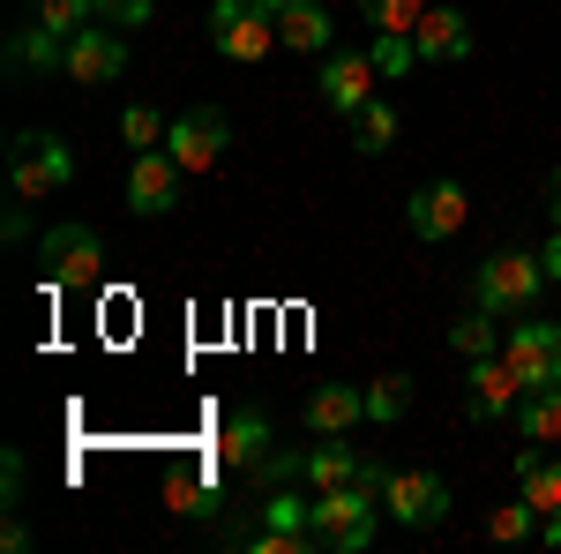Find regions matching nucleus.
Returning <instances> with one entry per match:
<instances>
[{
    "mask_svg": "<svg viewBox=\"0 0 561 554\" xmlns=\"http://www.w3.org/2000/svg\"><path fill=\"white\" fill-rule=\"evenodd\" d=\"M262 450H270V420H262V412H232V420H225V465H255Z\"/></svg>",
    "mask_w": 561,
    "mask_h": 554,
    "instance_id": "obj_21",
    "label": "nucleus"
},
{
    "mask_svg": "<svg viewBox=\"0 0 561 554\" xmlns=\"http://www.w3.org/2000/svg\"><path fill=\"white\" fill-rule=\"evenodd\" d=\"M352 143H359L367 158H382L389 143H397V105H382V98H367V105L352 113Z\"/></svg>",
    "mask_w": 561,
    "mask_h": 554,
    "instance_id": "obj_22",
    "label": "nucleus"
},
{
    "mask_svg": "<svg viewBox=\"0 0 561 554\" xmlns=\"http://www.w3.org/2000/svg\"><path fill=\"white\" fill-rule=\"evenodd\" d=\"M517 434H524V442H539V450L561 442V383H531L517 397Z\"/></svg>",
    "mask_w": 561,
    "mask_h": 554,
    "instance_id": "obj_18",
    "label": "nucleus"
},
{
    "mask_svg": "<svg viewBox=\"0 0 561 554\" xmlns=\"http://www.w3.org/2000/svg\"><path fill=\"white\" fill-rule=\"evenodd\" d=\"M375 495L382 487H367V479H352V487H322L314 502H307V540L314 554H359L375 540Z\"/></svg>",
    "mask_w": 561,
    "mask_h": 554,
    "instance_id": "obj_1",
    "label": "nucleus"
},
{
    "mask_svg": "<svg viewBox=\"0 0 561 554\" xmlns=\"http://www.w3.org/2000/svg\"><path fill=\"white\" fill-rule=\"evenodd\" d=\"M60 68H68V83H113V76L128 68V45L113 38L105 15H98V23H83V31L68 38V60H60Z\"/></svg>",
    "mask_w": 561,
    "mask_h": 554,
    "instance_id": "obj_11",
    "label": "nucleus"
},
{
    "mask_svg": "<svg viewBox=\"0 0 561 554\" xmlns=\"http://www.w3.org/2000/svg\"><path fill=\"white\" fill-rule=\"evenodd\" d=\"M98 233L90 225H45L38 240V270L45 285H60V293H76V285H98Z\"/></svg>",
    "mask_w": 561,
    "mask_h": 554,
    "instance_id": "obj_5",
    "label": "nucleus"
},
{
    "mask_svg": "<svg viewBox=\"0 0 561 554\" xmlns=\"http://www.w3.org/2000/svg\"><path fill=\"white\" fill-rule=\"evenodd\" d=\"M150 15H158V0H121V8H113L105 23H121V31H142Z\"/></svg>",
    "mask_w": 561,
    "mask_h": 554,
    "instance_id": "obj_33",
    "label": "nucleus"
},
{
    "mask_svg": "<svg viewBox=\"0 0 561 554\" xmlns=\"http://www.w3.org/2000/svg\"><path fill=\"white\" fill-rule=\"evenodd\" d=\"M517 487H524V502H531L539 517L561 510V457H554V450H539V442L517 450Z\"/></svg>",
    "mask_w": 561,
    "mask_h": 554,
    "instance_id": "obj_17",
    "label": "nucleus"
},
{
    "mask_svg": "<svg viewBox=\"0 0 561 554\" xmlns=\"http://www.w3.org/2000/svg\"><path fill=\"white\" fill-rule=\"evenodd\" d=\"M449 352H465V360H486V352H494V315H486V307L457 315V323H449Z\"/></svg>",
    "mask_w": 561,
    "mask_h": 554,
    "instance_id": "obj_23",
    "label": "nucleus"
},
{
    "mask_svg": "<svg viewBox=\"0 0 561 554\" xmlns=\"http://www.w3.org/2000/svg\"><path fill=\"white\" fill-rule=\"evenodd\" d=\"M517 397H524V383H517V368L510 360H472V375H465V420L472 427H494V420H510L517 412Z\"/></svg>",
    "mask_w": 561,
    "mask_h": 554,
    "instance_id": "obj_7",
    "label": "nucleus"
},
{
    "mask_svg": "<svg viewBox=\"0 0 561 554\" xmlns=\"http://www.w3.org/2000/svg\"><path fill=\"white\" fill-rule=\"evenodd\" d=\"M412 45H420V60H465V53H472V31H465L457 8H427L420 31H412Z\"/></svg>",
    "mask_w": 561,
    "mask_h": 554,
    "instance_id": "obj_16",
    "label": "nucleus"
},
{
    "mask_svg": "<svg viewBox=\"0 0 561 554\" xmlns=\"http://www.w3.org/2000/svg\"><path fill=\"white\" fill-rule=\"evenodd\" d=\"M539 540H547V547H561V510H547V517H539Z\"/></svg>",
    "mask_w": 561,
    "mask_h": 554,
    "instance_id": "obj_35",
    "label": "nucleus"
},
{
    "mask_svg": "<svg viewBox=\"0 0 561 554\" xmlns=\"http://www.w3.org/2000/svg\"><path fill=\"white\" fill-rule=\"evenodd\" d=\"M359 472H367V465L352 457L345 442H314V450H307V457H300V479H307V487H314V495H322V487H352Z\"/></svg>",
    "mask_w": 561,
    "mask_h": 554,
    "instance_id": "obj_19",
    "label": "nucleus"
},
{
    "mask_svg": "<svg viewBox=\"0 0 561 554\" xmlns=\"http://www.w3.org/2000/svg\"><path fill=\"white\" fill-rule=\"evenodd\" d=\"M60 60H68V38L45 31V23L15 31V45H8V68H60Z\"/></svg>",
    "mask_w": 561,
    "mask_h": 554,
    "instance_id": "obj_20",
    "label": "nucleus"
},
{
    "mask_svg": "<svg viewBox=\"0 0 561 554\" xmlns=\"http://www.w3.org/2000/svg\"><path fill=\"white\" fill-rule=\"evenodd\" d=\"M531 532H539V510H531V502H502V510L486 517V540H502V547H510V540H531Z\"/></svg>",
    "mask_w": 561,
    "mask_h": 554,
    "instance_id": "obj_27",
    "label": "nucleus"
},
{
    "mask_svg": "<svg viewBox=\"0 0 561 554\" xmlns=\"http://www.w3.org/2000/svg\"><path fill=\"white\" fill-rule=\"evenodd\" d=\"M539 293H547V262L517 256V248H502V256H486L472 270V299L486 307V315H531Z\"/></svg>",
    "mask_w": 561,
    "mask_h": 554,
    "instance_id": "obj_3",
    "label": "nucleus"
},
{
    "mask_svg": "<svg viewBox=\"0 0 561 554\" xmlns=\"http://www.w3.org/2000/svg\"><path fill=\"white\" fill-rule=\"evenodd\" d=\"M165 135H173V128H165L150 105H128V113H121V143H135V150H158Z\"/></svg>",
    "mask_w": 561,
    "mask_h": 554,
    "instance_id": "obj_32",
    "label": "nucleus"
},
{
    "mask_svg": "<svg viewBox=\"0 0 561 554\" xmlns=\"http://www.w3.org/2000/svg\"><path fill=\"white\" fill-rule=\"evenodd\" d=\"M382 510L404 524V532H427L449 517V487H442V472H389L382 479Z\"/></svg>",
    "mask_w": 561,
    "mask_h": 554,
    "instance_id": "obj_6",
    "label": "nucleus"
},
{
    "mask_svg": "<svg viewBox=\"0 0 561 554\" xmlns=\"http://www.w3.org/2000/svg\"><path fill=\"white\" fill-rule=\"evenodd\" d=\"M165 502H173L180 517H210L217 510V487H210V479H165Z\"/></svg>",
    "mask_w": 561,
    "mask_h": 554,
    "instance_id": "obj_31",
    "label": "nucleus"
},
{
    "mask_svg": "<svg viewBox=\"0 0 561 554\" xmlns=\"http://www.w3.org/2000/svg\"><path fill=\"white\" fill-rule=\"evenodd\" d=\"M314 502V495H307ZM307 502L293 495V487H270L262 495V524H277V532H307Z\"/></svg>",
    "mask_w": 561,
    "mask_h": 554,
    "instance_id": "obj_28",
    "label": "nucleus"
},
{
    "mask_svg": "<svg viewBox=\"0 0 561 554\" xmlns=\"http://www.w3.org/2000/svg\"><path fill=\"white\" fill-rule=\"evenodd\" d=\"M210 45L232 60V68L270 60V45H277V15H270V0H217V8H210Z\"/></svg>",
    "mask_w": 561,
    "mask_h": 554,
    "instance_id": "obj_4",
    "label": "nucleus"
},
{
    "mask_svg": "<svg viewBox=\"0 0 561 554\" xmlns=\"http://www.w3.org/2000/svg\"><path fill=\"white\" fill-rule=\"evenodd\" d=\"M382 83V68H375V53H330L322 60V105L330 113H359L367 98Z\"/></svg>",
    "mask_w": 561,
    "mask_h": 554,
    "instance_id": "obj_12",
    "label": "nucleus"
},
{
    "mask_svg": "<svg viewBox=\"0 0 561 554\" xmlns=\"http://www.w3.org/2000/svg\"><path fill=\"white\" fill-rule=\"evenodd\" d=\"M547 211H554V225H561V172L547 180Z\"/></svg>",
    "mask_w": 561,
    "mask_h": 554,
    "instance_id": "obj_36",
    "label": "nucleus"
},
{
    "mask_svg": "<svg viewBox=\"0 0 561 554\" xmlns=\"http://www.w3.org/2000/svg\"><path fill=\"white\" fill-rule=\"evenodd\" d=\"M359 15H367L375 31H420L427 0H359Z\"/></svg>",
    "mask_w": 561,
    "mask_h": 554,
    "instance_id": "obj_26",
    "label": "nucleus"
},
{
    "mask_svg": "<svg viewBox=\"0 0 561 554\" xmlns=\"http://www.w3.org/2000/svg\"><path fill=\"white\" fill-rule=\"evenodd\" d=\"M404 405H412V383L404 375H382V383L367 389V420H404Z\"/></svg>",
    "mask_w": 561,
    "mask_h": 554,
    "instance_id": "obj_29",
    "label": "nucleus"
},
{
    "mask_svg": "<svg viewBox=\"0 0 561 554\" xmlns=\"http://www.w3.org/2000/svg\"><path fill=\"white\" fill-rule=\"evenodd\" d=\"M539 262H547V285H561V225H554V240L539 248Z\"/></svg>",
    "mask_w": 561,
    "mask_h": 554,
    "instance_id": "obj_34",
    "label": "nucleus"
},
{
    "mask_svg": "<svg viewBox=\"0 0 561 554\" xmlns=\"http://www.w3.org/2000/svg\"><path fill=\"white\" fill-rule=\"evenodd\" d=\"M68 180H76V158H68L60 135L23 128L8 143V188H15V203H45V195H60Z\"/></svg>",
    "mask_w": 561,
    "mask_h": 554,
    "instance_id": "obj_2",
    "label": "nucleus"
},
{
    "mask_svg": "<svg viewBox=\"0 0 561 554\" xmlns=\"http://www.w3.org/2000/svg\"><path fill=\"white\" fill-rule=\"evenodd\" d=\"M173 203H180V158H173V150H135V166H128V211L165 217Z\"/></svg>",
    "mask_w": 561,
    "mask_h": 554,
    "instance_id": "obj_10",
    "label": "nucleus"
},
{
    "mask_svg": "<svg viewBox=\"0 0 561 554\" xmlns=\"http://www.w3.org/2000/svg\"><path fill=\"white\" fill-rule=\"evenodd\" d=\"M367 53H375L382 83H397V76H404V68L420 60V45H412V31H375V45H367Z\"/></svg>",
    "mask_w": 561,
    "mask_h": 554,
    "instance_id": "obj_24",
    "label": "nucleus"
},
{
    "mask_svg": "<svg viewBox=\"0 0 561 554\" xmlns=\"http://www.w3.org/2000/svg\"><path fill=\"white\" fill-rule=\"evenodd\" d=\"M510 368H517V383H561V323H517V338L502 352Z\"/></svg>",
    "mask_w": 561,
    "mask_h": 554,
    "instance_id": "obj_13",
    "label": "nucleus"
},
{
    "mask_svg": "<svg viewBox=\"0 0 561 554\" xmlns=\"http://www.w3.org/2000/svg\"><path fill=\"white\" fill-rule=\"evenodd\" d=\"M248 479H255L262 495H270V487H293V479H300V457H293V450H262L255 465H248Z\"/></svg>",
    "mask_w": 561,
    "mask_h": 554,
    "instance_id": "obj_30",
    "label": "nucleus"
},
{
    "mask_svg": "<svg viewBox=\"0 0 561 554\" xmlns=\"http://www.w3.org/2000/svg\"><path fill=\"white\" fill-rule=\"evenodd\" d=\"M359 420H367V389L322 383L314 397H307V434H352Z\"/></svg>",
    "mask_w": 561,
    "mask_h": 554,
    "instance_id": "obj_15",
    "label": "nucleus"
},
{
    "mask_svg": "<svg viewBox=\"0 0 561 554\" xmlns=\"http://www.w3.org/2000/svg\"><path fill=\"white\" fill-rule=\"evenodd\" d=\"M465 217H472V203H465V188H457V180H427V188L404 203L412 240H457V233H465Z\"/></svg>",
    "mask_w": 561,
    "mask_h": 554,
    "instance_id": "obj_9",
    "label": "nucleus"
},
{
    "mask_svg": "<svg viewBox=\"0 0 561 554\" xmlns=\"http://www.w3.org/2000/svg\"><path fill=\"white\" fill-rule=\"evenodd\" d=\"M31 8H38L45 31H60V38H76L83 23H98V0H31Z\"/></svg>",
    "mask_w": 561,
    "mask_h": 554,
    "instance_id": "obj_25",
    "label": "nucleus"
},
{
    "mask_svg": "<svg viewBox=\"0 0 561 554\" xmlns=\"http://www.w3.org/2000/svg\"><path fill=\"white\" fill-rule=\"evenodd\" d=\"M113 8H121V0H98V15H113Z\"/></svg>",
    "mask_w": 561,
    "mask_h": 554,
    "instance_id": "obj_37",
    "label": "nucleus"
},
{
    "mask_svg": "<svg viewBox=\"0 0 561 554\" xmlns=\"http://www.w3.org/2000/svg\"><path fill=\"white\" fill-rule=\"evenodd\" d=\"M225 143H232V121L217 113V105H195V113H180L173 135H165V150L180 158V172H210L225 158Z\"/></svg>",
    "mask_w": 561,
    "mask_h": 554,
    "instance_id": "obj_8",
    "label": "nucleus"
},
{
    "mask_svg": "<svg viewBox=\"0 0 561 554\" xmlns=\"http://www.w3.org/2000/svg\"><path fill=\"white\" fill-rule=\"evenodd\" d=\"M270 15H277L285 53H330V38H337V23H330L314 0H270Z\"/></svg>",
    "mask_w": 561,
    "mask_h": 554,
    "instance_id": "obj_14",
    "label": "nucleus"
}]
</instances>
